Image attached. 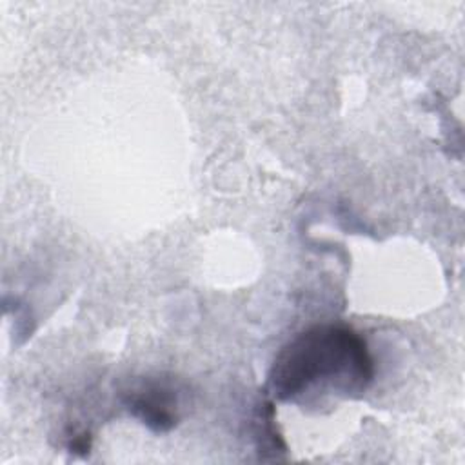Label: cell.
I'll return each mask as SVG.
<instances>
[{
  "mask_svg": "<svg viewBox=\"0 0 465 465\" xmlns=\"http://www.w3.org/2000/svg\"><path fill=\"white\" fill-rule=\"evenodd\" d=\"M372 378L374 361L365 340L347 325L320 323L280 349L269 371V389L280 401L325 391L358 396Z\"/></svg>",
  "mask_w": 465,
  "mask_h": 465,
  "instance_id": "6da1fadb",
  "label": "cell"
},
{
  "mask_svg": "<svg viewBox=\"0 0 465 465\" xmlns=\"http://www.w3.org/2000/svg\"><path fill=\"white\" fill-rule=\"evenodd\" d=\"M125 407L143 425L156 432H165L178 420V394L165 380H145L125 394Z\"/></svg>",
  "mask_w": 465,
  "mask_h": 465,
  "instance_id": "7a4b0ae2",
  "label": "cell"
}]
</instances>
